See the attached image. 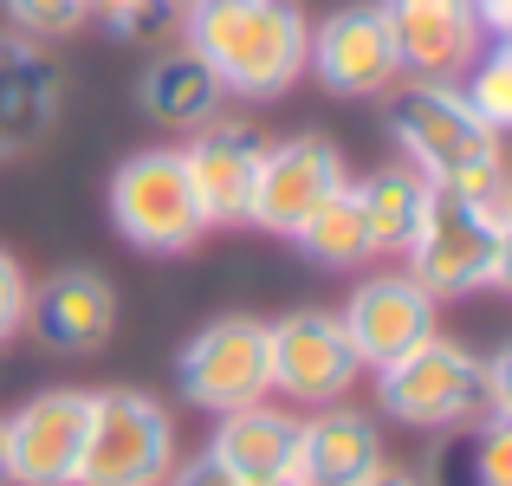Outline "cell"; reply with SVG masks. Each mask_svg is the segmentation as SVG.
I'll use <instances>...</instances> for the list:
<instances>
[{
    "label": "cell",
    "instance_id": "obj_1",
    "mask_svg": "<svg viewBox=\"0 0 512 486\" xmlns=\"http://www.w3.org/2000/svg\"><path fill=\"white\" fill-rule=\"evenodd\" d=\"M182 46L221 78L227 98L273 104L305 78V20L299 0H182Z\"/></svg>",
    "mask_w": 512,
    "mask_h": 486
},
{
    "label": "cell",
    "instance_id": "obj_2",
    "mask_svg": "<svg viewBox=\"0 0 512 486\" xmlns=\"http://www.w3.org/2000/svg\"><path fill=\"white\" fill-rule=\"evenodd\" d=\"M389 137L402 143L409 169L422 175L435 195H506V150L500 130L474 117L454 78H402L389 98Z\"/></svg>",
    "mask_w": 512,
    "mask_h": 486
},
{
    "label": "cell",
    "instance_id": "obj_3",
    "mask_svg": "<svg viewBox=\"0 0 512 486\" xmlns=\"http://www.w3.org/2000/svg\"><path fill=\"white\" fill-rule=\"evenodd\" d=\"M409 279L428 299H474V292L506 286L512 273V195H435L402 253Z\"/></svg>",
    "mask_w": 512,
    "mask_h": 486
},
{
    "label": "cell",
    "instance_id": "obj_4",
    "mask_svg": "<svg viewBox=\"0 0 512 486\" xmlns=\"http://www.w3.org/2000/svg\"><path fill=\"white\" fill-rule=\"evenodd\" d=\"M104 208H111V227L130 240L137 253H156V260H175V253L201 247L208 221H201L195 195H188L182 156L169 143H150V150H130L111 169V188H104Z\"/></svg>",
    "mask_w": 512,
    "mask_h": 486
},
{
    "label": "cell",
    "instance_id": "obj_5",
    "mask_svg": "<svg viewBox=\"0 0 512 486\" xmlns=\"http://www.w3.org/2000/svg\"><path fill=\"white\" fill-rule=\"evenodd\" d=\"M376 409L396 428H422V435L480 422V357L435 331L428 344L376 370Z\"/></svg>",
    "mask_w": 512,
    "mask_h": 486
},
{
    "label": "cell",
    "instance_id": "obj_6",
    "mask_svg": "<svg viewBox=\"0 0 512 486\" xmlns=\"http://www.w3.org/2000/svg\"><path fill=\"white\" fill-rule=\"evenodd\" d=\"M175 467V422L143 389H98L78 486H163Z\"/></svg>",
    "mask_w": 512,
    "mask_h": 486
},
{
    "label": "cell",
    "instance_id": "obj_7",
    "mask_svg": "<svg viewBox=\"0 0 512 486\" xmlns=\"http://www.w3.org/2000/svg\"><path fill=\"white\" fill-rule=\"evenodd\" d=\"M357 350H350L338 312L299 305V312L266 324V383L286 396V409H325L357 389Z\"/></svg>",
    "mask_w": 512,
    "mask_h": 486
},
{
    "label": "cell",
    "instance_id": "obj_8",
    "mask_svg": "<svg viewBox=\"0 0 512 486\" xmlns=\"http://www.w3.org/2000/svg\"><path fill=\"white\" fill-rule=\"evenodd\" d=\"M175 383L208 415H227V409H247V402L273 396V383H266V318H253V312L208 318L175 350Z\"/></svg>",
    "mask_w": 512,
    "mask_h": 486
},
{
    "label": "cell",
    "instance_id": "obj_9",
    "mask_svg": "<svg viewBox=\"0 0 512 486\" xmlns=\"http://www.w3.org/2000/svg\"><path fill=\"white\" fill-rule=\"evenodd\" d=\"M91 428V389H39L13 415H0L7 486H78Z\"/></svg>",
    "mask_w": 512,
    "mask_h": 486
},
{
    "label": "cell",
    "instance_id": "obj_10",
    "mask_svg": "<svg viewBox=\"0 0 512 486\" xmlns=\"http://www.w3.org/2000/svg\"><path fill=\"white\" fill-rule=\"evenodd\" d=\"M305 72L331 98H389L402 85L396 39H389L376 0H350V7L312 20V33H305Z\"/></svg>",
    "mask_w": 512,
    "mask_h": 486
},
{
    "label": "cell",
    "instance_id": "obj_11",
    "mask_svg": "<svg viewBox=\"0 0 512 486\" xmlns=\"http://www.w3.org/2000/svg\"><path fill=\"white\" fill-rule=\"evenodd\" d=\"M338 324H344V337H350L363 370H383L402 350L428 344V337L441 331V299H428V292L415 286L409 266H383V273L357 279V292L344 299Z\"/></svg>",
    "mask_w": 512,
    "mask_h": 486
},
{
    "label": "cell",
    "instance_id": "obj_12",
    "mask_svg": "<svg viewBox=\"0 0 512 486\" xmlns=\"http://www.w3.org/2000/svg\"><path fill=\"white\" fill-rule=\"evenodd\" d=\"M350 182V169H344V150L331 137H286V143H266V156H260V175H253V208H247V221L253 227H266V234H279V240H292L305 221H312V208L325 195H338V188Z\"/></svg>",
    "mask_w": 512,
    "mask_h": 486
},
{
    "label": "cell",
    "instance_id": "obj_13",
    "mask_svg": "<svg viewBox=\"0 0 512 486\" xmlns=\"http://www.w3.org/2000/svg\"><path fill=\"white\" fill-rule=\"evenodd\" d=\"M182 175H188V195H195L201 221L208 227H240L253 208V175H260L266 137L240 117H208V124L188 130L182 150Z\"/></svg>",
    "mask_w": 512,
    "mask_h": 486
},
{
    "label": "cell",
    "instance_id": "obj_14",
    "mask_svg": "<svg viewBox=\"0 0 512 486\" xmlns=\"http://www.w3.org/2000/svg\"><path fill=\"white\" fill-rule=\"evenodd\" d=\"M26 331L52 357H98L117 331V286L98 266H59L26 299Z\"/></svg>",
    "mask_w": 512,
    "mask_h": 486
},
{
    "label": "cell",
    "instance_id": "obj_15",
    "mask_svg": "<svg viewBox=\"0 0 512 486\" xmlns=\"http://www.w3.org/2000/svg\"><path fill=\"white\" fill-rule=\"evenodd\" d=\"M389 39H396L402 78H461L487 46L474 0H376Z\"/></svg>",
    "mask_w": 512,
    "mask_h": 486
},
{
    "label": "cell",
    "instance_id": "obj_16",
    "mask_svg": "<svg viewBox=\"0 0 512 486\" xmlns=\"http://www.w3.org/2000/svg\"><path fill=\"white\" fill-rule=\"evenodd\" d=\"M65 111V72L26 33H0V162L33 156Z\"/></svg>",
    "mask_w": 512,
    "mask_h": 486
},
{
    "label": "cell",
    "instance_id": "obj_17",
    "mask_svg": "<svg viewBox=\"0 0 512 486\" xmlns=\"http://www.w3.org/2000/svg\"><path fill=\"white\" fill-rule=\"evenodd\" d=\"M299 448H305V415L286 409V402H273V396L247 402V409L214 415V441H208V454L240 486H247V480L299 474Z\"/></svg>",
    "mask_w": 512,
    "mask_h": 486
},
{
    "label": "cell",
    "instance_id": "obj_18",
    "mask_svg": "<svg viewBox=\"0 0 512 486\" xmlns=\"http://www.w3.org/2000/svg\"><path fill=\"white\" fill-rule=\"evenodd\" d=\"M376 467H383V428H376V415L350 409V402L305 409V448H299L305 486H357Z\"/></svg>",
    "mask_w": 512,
    "mask_h": 486
},
{
    "label": "cell",
    "instance_id": "obj_19",
    "mask_svg": "<svg viewBox=\"0 0 512 486\" xmlns=\"http://www.w3.org/2000/svg\"><path fill=\"white\" fill-rule=\"evenodd\" d=\"M137 104L150 111V124L195 130V124H208V117H221L227 91L188 46H163V52H150V65H143V78H137Z\"/></svg>",
    "mask_w": 512,
    "mask_h": 486
},
{
    "label": "cell",
    "instance_id": "obj_20",
    "mask_svg": "<svg viewBox=\"0 0 512 486\" xmlns=\"http://www.w3.org/2000/svg\"><path fill=\"white\" fill-rule=\"evenodd\" d=\"M357 201H363V221H370L376 260H402L415 227H422V214H428V201H435V188L409 162H389V169H370L357 182Z\"/></svg>",
    "mask_w": 512,
    "mask_h": 486
},
{
    "label": "cell",
    "instance_id": "obj_21",
    "mask_svg": "<svg viewBox=\"0 0 512 486\" xmlns=\"http://www.w3.org/2000/svg\"><path fill=\"white\" fill-rule=\"evenodd\" d=\"M305 247V260L325 266V273H357V266L376 260L370 247V221H363V201H357V182H344L338 195H325L312 208V221L292 234Z\"/></svg>",
    "mask_w": 512,
    "mask_h": 486
},
{
    "label": "cell",
    "instance_id": "obj_22",
    "mask_svg": "<svg viewBox=\"0 0 512 486\" xmlns=\"http://www.w3.org/2000/svg\"><path fill=\"white\" fill-rule=\"evenodd\" d=\"M454 85H461V98L474 104L480 124L506 137V124H512V39H487Z\"/></svg>",
    "mask_w": 512,
    "mask_h": 486
},
{
    "label": "cell",
    "instance_id": "obj_23",
    "mask_svg": "<svg viewBox=\"0 0 512 486\" xmlns=\"http://www.w3.org/2000/svg\"><path fill=\"white\" fill-rule=\"evenodd\" d=\"M85 20H98L111 39L143 46V39L175 33V20H182V0H85Z\"/></svg>",
    "mask_w": 512,
    "mask_h": 486
},
{
    "label": "cell",
    "instance_id": "obj_24",
    "mask_svg": "<svg viewBox=\"0 0 512 486\" xmlns=\"http://www.w3.org/2000/svg\"><path fill=\"white\" fill-rule=\"evenodd\" d=\"M13 20V33L39 39V46H52V39H72L78 26H85V0H0Z\"/></svg>",
    "mask_w": 512,
    "mask_h": 486
},
{
    "label": "cell",
    "instance_id": "obj_25",
    "mask_svg": "<svg viewBox=\"0 0 512 486\" xmlns=\"http://www.w3.org/2000/svg\"><path fill=\"white\" fill-rule=\"evenodd\" d=\"M26 299H33V273L0 247V344L26 331Z\"/></svg>",
    "mask_w": 512,
    "mask_h": 486
},
{
    "label": "cell",
    "instance_id": "obj_26",
    "mask_svg": "<svg viewBox=\"0 0 512 486\" xmlns=\"http://www.w3.org/2000/svg\"><path fill=\"white\" fill-rule=\"evenodd\" d=\"M487 415H512V350L480 357V422Z\"/></svg>",
    "mask_w": 512,
    "mask_h": 486
},
{
    "label": "cell",
    "instance_id": "obj_27",
    "mask_svg": "<svg viewBox=\"0 0 512 486\" xmlns=\"http://www.w3.org/2000/svg\"><path fill=\"white\" fill-rule=\"evenodd\" d=\"M163 486H240V480H234V474H227V467H221V461H214V454H208V448H201V454H195V461H175Z\"/></svg>",
    "mask_w": 512,
    "mask_h": 486
},
{
    "label": "cell",
    "instance_id": "obj_28",
    "mask_svg": "<svg viewBox=\"0 0 512 486\" xmlns=\"http://www.w3.org/2000/svg\"><path fill=\"white\" fill-rule=\"evenodd\" d=\"M474 20L487 39H512V0H474Z\"/></svg>",
    "mask_w": 512,
    "mask_h": 486
},
{
    "label": "cell",
    "instance_id": "obj_29",
    "mask_svg": "<svg viewBox=\"0 0 512 486\" xmlns=\"http://www.w3.org/2000/svg\"><path fill=\"white\" fill-rule=\"evenodd\" d=\"M357 486H422V474H409V467H389V461H383L370 480H357Z\"/></svg>",
    "mask_w": 512,
    "mask_h": 486
},
{
    "label": "cell",
    "instance_id": "obj_30",
    "mask_svg": "<svg viewBox=\"0 0 512 486\" xmlns=\"http://www.w3.org/2000/svg\"><path fill=\"white\" fill-rule=\"evenodd\" d=\"M247 486H305L299 474H279V480H247Z\"/></svg>",
    "mask_w": 512,
    "mask_h": 486
},
{
    "label": "cell",
    "instance_id": "obj_31",
    "mask_svg": "<svg viewBox=\"0 0 512 486\" xmlns=\"http://www.w3.org/2000/svg\"><path fill=\"white\" fill-rule=\"evenodd\" d=\"M0 486H7V441H0Z\"/></svg>",
    "mask_w": 512,
    "mask_h": 486
}]
</instances>
